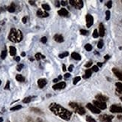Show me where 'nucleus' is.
Instances as JSON below:
<instances>
[{"label": "nucleus", "instance_id": "nucleus-57", "mask_svg": "<svg viewBox=\"0 0 122 122\" xmlns=\"http://www.w3.org/2000/svg\"><path fill=\"white\" fill-rule=\"evenodd\" d=\"M62 79V76H59V78H58V79H59V80H60V79Z\"/></svg>", "mask_w": 122, "mask_h": 122}, {"label": "nucleus", "instance_id": "nucleus-7", "mask_svg": "<svg viewBox=\"0 0 122 122\" xmlns=\"http://www.w3.org/2000/svg\"><path fill=\"white\" fill-rule=\"evenodd\" d=\"M110 112L112 113H122V107L118 105H112L110 107Z\"/></svg>", "mask_w": 122, "mask_h": 122}, {"label": "nucleus", "instance_id": "nucleus-45", "mask_svg": "<svg viewBox=\"0 0 122 122\" xmlns=\"http://www.w3.org/2000/svg\"><path fill=\"white\" fill-rule=\"evenodd\" d=\"M9 86H10V82L8 81V82H7V84H6V86H5V89H8V88H9Z\"/></svg>", "mask_w": 122, "mask_h": 122}, {"label": "nucleus", "instance_id": "nucleus-44", "mask_svg": "<svg viewBox=\"0 0 122 122\" xmlns=\"http://www.w3.org/2000/svg\"><path fill=\"white\" fill-rule=\"evenodd\" d=\"M61 5H63V6H65V5H67V1H62V2H61Z\"/></svg>", "mask_w": 122, "mask_h": 122}, {"label": "nucleus", "instance_id": "nucleus-61", "mask_svg": "<svg viewBox=\"0 0 122 122\" xmlns=\"http://www.w3.org/2000/svg\"><path fill=\"white\" fill-rule=\"evenodd\" d=\"M121 101H122V96L121 97Z\"/></svg>", "mask_w": 122, "mask_h": 122}, {"label": "nucleus", "instance_id": "nucleus-37", "mask_svg": "<svg viewBox=\"0 0 122 122\" xmlns=\"http://www.w3.org/2000/svg\"><path fill=\"white\" fill-rule=\"evenodd\" d=\"M92 71H94V72H97V71H99V67H98L97 65H94V66L92 67Z\"/></svg>", "mask_w": 122, "mask_h": 122}, {"label": "nucleus", "instance_id": "nucleus-40", "mask_svg": "<svg viewBox=\"0 0 122 122\" xmlns=\"http://www.w3.org/2000/svg\"><path fill=\"white\" fill-rule=\"evenodd\" d=\"M41 41L42 42L43 44H46V42H47V38H46V37H43L41 39Z\"/></svg>", "mask_w": 122, "mask_h": 122}, {"label": "nucleus", "instance_id": "nucleus-48", "mask_svg": "<svg viewBox=\"0 0 122 122\" xmlns=\"http://www.w3.org/2000/svg\"><path fill=\"white\" fill-rule=\"evenodd\" d=\"M70 76H71V74H70V73H67L65 74V78H69Z\"/></svg>", "mask_w": 122, "mask_h": 122}, {"label": "nucleus", "instance_id": "nucleus-53", "mask_svg": "<svg viewBox=\"0 0 122 122\" xmlns=\"http://www.w3.org/2000/svg\"><path fill=\"white\" fill-rule=\"evenodd\" d=\"M29 2L31 5H35V1H29Z\"/></svg>", "mask_w": 122, "mask_h": 122}, {"label": "nucleus", "instance_id": "nucleus-34", "mask_svg": "<svg viewBox=\"0 0 122 122\" xmlns=\"http://www.w3.org/2000/svg\"><path fill=\"white\" fill-rule=\"evenodd\" d=\"M86 121L87 122H96L95 119H94L92 116H87L86 117Z\"/></svg>", "mask_w": 122, "mask_h": 122}, {"label": "nucleus", "instance_id": "nucleus-50", "mask_svg": "<svg viewBox=\"0 0 122 122\" xmlns=\"http://www.w3.org/2000/svg\"><path fill=\"white\" fill-rule=\"evenodd\" d=\"M102 65H103V63H101V62H98L97 63V67H102Z\"/></svg>", "mask_w": 122, "mask_h": 122}, {"label": "nucleus", "instance_id": "nucleus-26", "mask_svg": "<svg viewBox=\"0 0 122 122\" xmlns=\"http://www.w3.org/2000/svg\"><path fill=\"white\" fill-rule=\"evenodd\" d=\"M6 56H7V50H4L2 52V53H1V59H5V58H6Z\"/></svg>", "mask_w": 122, "mask_h": 122}, {"label": "nucleus", "instance_id": "nucleus-35", "mask_svg": "<svg viewBox=\"0 0 122 122\" xmlns=\"http://www.w3.org/2000/svg\"><path fill=\"white\" fill-rule=\"evenodd\" d=\"M93 37L94 38H98L99 37V32L97 31V29H94V32H93Z\"/></svg>", "mask_w": 122, "mask_h": 122}, {"label": "nucleus", "instance_id": "nucleus-18", "mask_svg": "<svg viewBox=\"0 0 122 122\" xmlns=\"http://www.w3.org/2000/svg\"><path fill=\"white\" fill-rule=\"evenodd\" d=\"M92 75V69H87L85 72V74L83 75V78L84 79H88L89 77H91V76Z\"/></svg>", "mask_w": 122, "mask_h": 122}, {"label": "nucleus", "instance_id": "nucleus-30", "mask_svg": "<svg viewBox=\"0 0 122 122\" xmlns=\"http://www.w3.org/2000/svg\"><path fill=\"white\" fill-rule=\"evenodd\" d=\"M20 109H22V106L17 105V106H15V107H12L11 109H10V110H11V111H16V110H19Z\"/></svg>", "mask_w": 122, "mask_h": 122}, {"label": "nucleus", "instance_id": "nucleus-46", "mask_svg": "<svg viewBox=\"0 0 122 122\" xmlns=\"http://www.w3.org/2000/svg\"><path fill=\"white\" fill-rule=\"evenodd\" d=\"M22 21H23V23H26V22H27V17H24L22 19Z\"/></svg>", "mask_w": 122, "mask_h": 122}, {"label": "nucleus", "instance_id": "nucleus-22", "mask_svg": "<svg viewBox=\"0 0 122 122\" xmlns=\"http://www.w3.org/2000/svg\"><path fill=\"white\" fill-rule=\"evenodd\" d=\"M16 79H17L18 82H23L25 81V78L22 75H20V74H17V75L16 76Z\"/></svg>", "mask_w": 122, "mask_h": 122}, {"label": "nucleus", "instance_id": "nucleus-49", "mask_svg": "<svg viewBox=\"0 0 122 122\" xmlns=\"http://www.w3.org/2000/svg\"><path fill=\"white\" fill-rule=\"evenodd\" d=\"M109 58H110V56H109V55H106V56H104V59H105V60H106V61L108 60V59H109Z\"/></svg>", "mask_w": 122, "mask_h": 122}, {"label": "nucleus", "instance_id": "nucleus-59", "mask_svg": "<svg viewBox=\"0 0 122 122\" xmlns=\"http://www.w3.org/2000/svg\"><path fill=\"white\" fill-rule=\"evenodd\" d=\"M2 10H3V9H2V8H1V7H0V13H1V12L2 11Z\"/></svg>", "mask_w": 122, "mask_h": 122}, {"label": "nucleus", "instance_id": "nucleus-32", "mask_svg": "<svg viewBox=\"0 0 122 122\" xmlns=\"http://www.w3.org/2000/svg\"><path fill=\"white\" fill-rule=\"evenodd\" d=\"M68 55H69V53L67 52H63V53H61V54H59V57L60 58V59H64V58L67 57Z\"/></svg>", "mask_w": 122, "mask_h": 122}, {"label": "nucleus", "instance_id": "nucleus-24", "mask_svg": "<svg viewBox=\"0 0 122 122\" xmlns=\"http://www.w3.org/2000/svg\"><path fill=\"white\" fill-rule=\"evenodd\" d=\"M42 8H43L45 10V11H46V10H47V11H48V10H50V5H47V4H43V5H42Z\"/></svg>", "mask_w": 122, "mask_h": 122}, {"label": "nucleus", "instance_id": "nucleus-25", "mask_svg": "<svg viewBox=\"0 0 122 122\" xmlns=\"http://www.w3.org/2000/svg\"><path fill=\"white\" fill-rule=\"evenodd\" d=\"M92 48H93V47H92V46L91 45V44H86V45H85V49H86L87 51H92Z\"/></svg>", "mask_w": 122, "mask_h": 122}, {"label": "nucleus", "instance_id": "nucleus-4", "mask_svg": "<svg viewBox=\"0 0 122 122\" xmlns=\"http://www.w3.org/2000/svg\"><path fill=\"white\" fill-rule=\"evenodd\" d=\"M73 7H74L75 8L77 9H81L83 7V2L82 0H71L69 2Z\"/></svg>", "mask_w": 122, "mask_h": 122}, {"label": "nucleus", "instance_id": "nucleus-29", "mask_svg": "<svg viewBox=\"0 0 122 122\" xmlns=\"http://www.w3.org/2000/svg\"><path fill=\"white\" fill-rule=\"evenodd\" d=\"M103 40H100L99 42H98V44H97V47L99 49H102L103 48Z\"/></svg>", "mask_w": 122, "mask_h": 122}, {"label": "nucleus", "instance_id": "nucleus-47", "mask_svg": "<svg viewBox=\"0 0 122 122\" xmlns=\"http://www.w3.org/2000/svg\"><path fill=\"white\" fill-rule=\"evenodd\" d=\"M66 70H67V69H66V66H65V65H62V71H63L64 72H65Z\"/></svg>", "mask_w": 122, "mask_h": 122}, {"label": "nucleus", "instance_id": "nucleus-56", "mask_svg": "<svg viewBox=\"0 0 122 122\" xmlns=\"http://www.w3.org/2000/svg\"><path fill=\"white\" fill-rule=\"evenodd\" d=\"M21 56H22L23 57H24V56H25V53L23 52H22V53H21Z\"/></svg>", "mask_w": 122, "mask_h": 122}, {"label": "nucleus", "instance_id": "nucleus-15", "mask_svg": "<svg viewBox=\"0 0 122 122\" xmlns=\"http://www.w3.org/2000/svg\"><path fill=\"white\" fill-rule=\"evenodd\" d=\"M58 14H59V15H60L61 17H67L69 13L67 11V10L65 9V8H61V10H59V11H58Z\"/></svg>", "mask_w": 122, "mask_h": 122}, {"label": "nucleus", "instance_id": "nucleus-6", "mask_svg": "<svg viewBox=\"0 0 122 122\" xmlns=\"http://www.w3.org/2000/svg\"><path fill=\"white\" fill-rule=\"evenodd\" d=\"M93 104L99 109H105L107 108V104H106L105 102H101V101H99V100H94Z\"/></svg>", "mask_w": 122, "mask_h": 122}, {"label": "nucleus", "instance_id": "nucleus-55", "mask_svg": "<svg viewBox=\"0 0 122 122\" xmlns=\"http://www.w3.org/2000/svg\"><path fill=\"white\" fill-rule=\"evenodd\" d=\"M58 81H59V79H53V82H57Z\"/></svg>", "mask_w": 122, "mask_h": 122}, {"label": "nucleus", "instance_id": "nucleus-39", "mask_svg": "<svg viewBox=\"0 0 122 122\" xmlns=\"http://www.w3.org/2000/svg\"><path fill=\"white\" fill-rule=\"evenodd\" d=\"M80 34L83 35H86L88 34V31L85 30V29H80Z\"/></svg>", "mask_w": 122, "mask_h": 122}, {"label": "nucleus", "instance_id": "nucleus-17", "mask_svg": "<svg viewBox=\"0 0 122 122\" xmlns=\"http://www.w3.org/2000/svg\"><path fill=\"white\" fill-rule=\"evenodd\" d=\"M54 40H55V41L58 42V43H62V42H64V38H63V36L61 35H59V34L55 35V36H54Z\"/></svg>", "mask_w": 122, "mask_h": 122}, {"label": "nucleus", "instance_id": "nucleus-5", "mask_svg": "<svg viewBox=\"0 0 122 122\" xmlns=\"http://www.w3.org/2000/svg\"><path fill=\"white\" fill-rule=\"evenodd\" d=\"M114 116L109 115H102L99 117V120L100 122H112Z\"/></svg>", "mask_w": 122, "mask_h": 122}, {"label": "nucleus", "instance_id": "nucleus-58", "mask_svg": "<svg viewBox=\"0 0 122 122\" xmlns=\"http://www.w3.org/2000/svg\"><path fill=\"white\" fill-rule=\"evenodd\" d=\"M3 121V118H0V122H2Z\"/></svg>", "mask_w": 122, "mask_h": 122}, {"label": "nucleus", "instance_id": "nucleus-20", "mask_svg": "<svg viewBox=\"0 0 122 122\" xmlns=\"http://www.w3.org/2000/svg\"><path fill=\"white\" fill-rule=\"evenodd\" d=\"M9 52H10V56H14L16 55V53H17V50H16V48H15L14 46H10L9 47Z\"/></svg>", "mask_w": 122, "mask_h": 122}, {"label": "nucleus", "instance_id": "nucleus-14", "mask_svg": "<svg viewBox=\"0 0 122 122\" xmlns=\"http://www.w3.org/2000/svg\"><path fill=\"white\" fill-rule=\"evenodd\" d=\"M95 98L97 99V100H99V101H101V102H106L107 100H108V97L104 96V95L102 94H97L95 96Z\"/></svg>", "mask_w": 122, "mask_h": 122}, {"label": "nucleus", "instance_id": "nucleus-23", "mask_svg": "<svg viewBox=\"0 0 122 122\" xmlns=\"http://www.w3.org/2000/svg\"><path fill=\"white\" fill-rule=\"evenodd\" d=\"M35 57V59L38 61H40L41 59H45V56H43L42 54H41V53H36Z\"/></svg>", "mask_w": 122, "mask_h": 122}, {"label": "nucleus", "instance_id": "nucleus-28", "mask_svg": "<svg viewBox=\"0 0 122 122\" xmlns=\"http://www.w3.org/2000/svg\"><path fill=\"white\" fill-rule=\"evenodd\" d=\"M31 97H25L23 100V102L24 103H28L31 102Z\"/></svg>", "mask_w": 122, "mask_h": 122}, {"label": "nucleus", "instance_id": "nucleus-31", "mask_svg": "<svg viewBox=\"0 0 122 122\" xmlns=\"http://www.w3.org/2000/svg\"><path fill=\"white\" fill-rule=\"evenodd\" d=\"M80 79H81V77H79V76H76L75 78H73V83L74 85H76L78 83L79 81H80Z\"/></svg>", "mask_w": 122, "mask_h": 122}, {"label": "nucleus", "instance_id": "nucleus-13", "mask_svg": "<svg viewBox=\"0 0 122 122\" xmlns=\"http://www.w3.org/2000/svg\"><path fill=\"white\" fill-rule=\"evenodd\" d=\"M37 15H38V17H49V14L47 12H46V11H43L41 9L38 10V11H37Z\"/></svg>", "mask_w": 122, "mask_h": 122}, {"label": "nucleus", "instance_id": "nucleus-27", "mask_svg": "<svg viewBox=\"0 0 122 122\" xmlns=\"http://www.w3.org/2000/svg\"><path fill=\"white\" fill-rule=\"evenodd\" d=\"M115 86H116V87H117L118 91L122 92V83H121V82H116Z\"/></svg>", "mask_w": 122, "mask_h": 122}, {"label": "nucleus", "instance_id": "nucleus-36", "mask_svg": "<svg viewBox=\"0 0 122 122\" xmlns=\"http://www.w3.org/2000/svg\"><path fill=\"white\" fill-rule=\"evenodd\" d=\"M109 18H110V11L109 10H107L106 11V20H109Z\"/></svg>", "mask_w": 122, "mask_h": 122}, {"label": "nucleus", "instance_id": "nucleus-60", "mask_svg": "<svg viewBox=\"0 0 122 122\" xmlns=\"http://www.w3.org/2000/svg\"><path fill=\"white\" fill-rule=\"evenodd\" d=\"M1 84H2V81L0 80V86H1Z\"/></svg>", "mask_w": 122, "mask_h": 122}, {"label": "nucleus", "instance_id": "nucleus-42", "mask_svg": "<svg viewBox=\"0 0 122 122\" xmlns=\"http://www.w3.org/2000/svg\"><path fill=\"white\" fill-rule=\"evenodd\" d=\"M92 61H90L89 62H88L87 64H86V65H85V67H89L90 66H92Z\"/></svg>", "mask_w": 122, "mask_h": 122}, {"label": "nucleus", "instance_id": "nucleus-54", "mask_svg": "<svg viewBox=\"0 0 122 122\" xmlns=\"http://www.w3.org/2000/svg\"><path fill=\"white\" fill-rule=\"evenodd\" d=\"M118 118L120 120H122V115H118Z\"/></svg>", "mask_w": 122, "mask_h": 122}, {"label": "nucleus", "instance_id": "nucleus-19", "mask_svg": "<svg viewBox=\"0 0 122 122\" xmlns=\"http://www.w3.org/2000/svg\"><path fill=\"white\" fill-rule=\"evenodd\" d=\"M71 57L74 60H76V61H79L81 60V56L79 55L77 52H72L71 53Z\"/></svg>", "mask_w": 122, "mask_h": 122}, {"label": "nucleus", "instance_id": "nucleus-21", "mask_svg": "<svg viewBox=\"0 0 122 122\" xmlns=\"http://www.w3.org/2000/svg\"><path fill=\"white\" fill-rule=\"evenodd\" d=\"M8 10L10 12V13H14L16 10V5L14 3H11V5H10L9 7H8Z\"/></svg>", "mask_w": 122, "mask_h": 122}, {"label": "nucleus", "instance_id": "nucleus-38", "mask_svg": "<svg viewBox=\"0 0 122 122\" xmlns=\"http://www.w3.org/2000/svg\"><path fill=\"white\" fill-rule=\"evenodd\" d=\"M23 67H24V65H23V64H20V65H17V71H20L23 69Z\"/></svg>", "mask_w": 122, "mask_h": 122}, {"label": "nucleus", "instance_id": "nucleus-1", "mask_svg": "<svg viewBox=\"0 0 122 122\" xmlns=\"http://www.w3.org/2000/svg\"><path fill=\"white\" fill-rule=\"evenodd\" d=\"M49 109L52 112H53L56 115L59 116V118L65 120V121H69L71 119L72 113L67 109L61 107V105L52 103L49 106Z\"/></svg>", "mask_w": 122, "mask_h": 122}, {"label": "nucleus", "instance_id": "nucleus-41", "mask_svg": "<svg viewBox=\"0 0 122 122\" xmlns=\"http://www.w3.org/2000/svg\"><path fill=\"white\" fill-rule=\"evenodd\" d=\"M112 1H109V2L107 3V6L108 8H112Z\"/></svg>", "mask_w": 122, "mask_h": 122}, {"label": "nucleus", "instance_id": "nucleus-2", "mask_svg": "<svg viewBox=\"0 0 122 122\" xmlns=\"http://www.w3.org/2000/svg\"><path fill=\"white\" fill-rule=\"evenodd\" d=\"M23 33L19 29H16L14 28L11 29L8 35V39L13 43H19L23 40Z\"/></svg>", "mask_w": 122, "mask_h": 122}, {"label": "nucleus", "instance_id": "nucleus-8", "mask_svg": "<svg viewBox=\"0 0 122 122\" xmlns=\"http://www.w3.org/2000/svg\"><path fill=\"white\" fill-rule=\"evenodd\" d=\"M86 107L91 111L92 112L94 113V114H100V109H99L98 108H97L94 104L92 103H88L86 105Z\"/></svg>", "mask_w": 122, "mask_h": 122}, {"label": "nucleus", "instance_id": "nucleus-16", "mask_svg": "<svg viewBox=\"0 0 122 122\" xmlns=\"http://www.w3.org/2000/svg\"><path fill=\"white\" fill-rule=\"evenodd\" d=\"M105 35V28L103 23H100L99 25V35L100 37H103Z\"/></svg>", "mask_w": 122, "mask_h": 122}, {"label": "nucleus", "instance_id": "nucleus-43", "mask_svg": "<svg viewBox=\"0 0 122 122\" xmlns=\"http://www.w3.org/2000/svg\"><path fill=\"white\" fill-rule=\"evenodd\" d=\"M73 70V65H71L70 66H69V67H68V71H69V72H72Z\"/></svg>", "mask_w": 122, "mask_h": 122}, {"label": "nucleus", "instance_id": "nucleus-10", "mask_svg": "<svg viewBox=\"0 0 122 122\" xmlns=\"http://www.w3.org/2000/svg\"><path fill=\"white\" fill-rule=\"evenodd\" d=\"M66 87V83L64 82H61L57 84H55L53 86H52V88L54 90H59V89H63Z\"/></svg>", "mask_w": 122, "mask_h": 122}, {"label": "nucleus", "instance_id": "nucleus-9", "mask_svg": "<svg viewBox=\"0 0 122 122\" xmlns=\"http://www.w3.org/2000/svg\"><path fill=\"white\" fill-rule=\"evenodd\" d=\"M86 26L88 28L92 27L93 23H94V18L91 14H87L86 15Z\"/></svg>", "mask_w": 122, "mask_h": 122}, {"label": "nucleus", "instance_id": "nucleus-3", "mask_svg": "<svg viewBox=\"0 0 122 122\" xmlns=\"http://www.w3.org/2000/svg\"><path fill=\"white\" fill-rule=\"evenodd\" d=\"M69 106L75 111L76 112H77L78 114L79 115H84L85 113H86V110H85V109L82 107L81 105H79L76 103H74V102H71L70 103H69Z\"/></svg>", "mask_w": 122, "mask_h": 122}, {"label": "nucleus", "instance_id": "nucleus-11", "mask_svg": "<svg viewBox=\"0 0 122 122\" xmlns=\"http://www.w3.org/2000/svg\"><path fill=\"white\" fill-rule=\"evenodd\" d=\"M112 72L114 73L115 75L118 77V79H120L121 81H122V71H120L119 69H117V68H113Z\"/></svg>", "mask_w": 122, "mask_h": 122}, {"label": "nucleus", "instance_id": "nucleus-33", "mask_svg": "<svg viewBox=\"0 0 122 122\" xmlns=\"http://www.w3.org/2000/svg\"><path fill=\"white\" fill-rule=\"evenodd\" d=\"M31 110L33 111V112H36V113H38V114H43V112L39 109H37V108H31Z\"/></svg>", "mask_w": 122, "mask_h": 122}, {"label": "nucleus", "instance_id": "nucleus-51", "mask_svg": "<svg viewBox=\"0 0 122 122\" xmlns=\"http://www.w3.org/2000/svg\"><path fill=\"white\" fill-rule=\"evenodd\" d=\"M15 60L17 61H20V57H18V56H17V57H16V58H15Z\"/></svg>", "mask_w": 122, "mask_h": 122}, {"label": "nucleus", "instance_id": "nucleus-12", "mask_svg": "<svg viewBox=\"0 0 122 122\" xmlns=\"http://www.w3.org/2000/svg\"><path fill=\"white\" fill-rule=\"evenodd\" d=\"M47 83V80L46 79H39L38 80V85L40 88H43Z\"/></svg>", "mask_w": 122, "mask_h": 122}, {"label": "nucleus", "instance_id": "nucleus-52", "mask_svg": "<svg viewBox=\"0 0 122 122\" xmlns=\"http://www.w3.org/2000/svg\"><path fill=\"white\" fill-rule=\"evenodd\" d=\"M56 5L57 7H59V5H60V4H59V2H56Z\"/></svg>", "mask_w": 122, "mask_h": 122}]
</instances>
